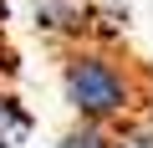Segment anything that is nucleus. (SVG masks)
<instances>
[{"instance_id":"f257e3e1","label":"nucleus","mask_w":153,"mask_h":148,"mask_svg":"<svg viewBox=\"0 0 153 148\" xmlns=\"http://www.w3.org/2000/svg\"><path fill=\"white\" fill-rule=\"evenodd\" d=\"M56 82H61V102L71 107V118H92L107 128L133 118L148 92L143 71L128 61V51L117 41H92V36L61 46Z\"/></svg>"},{"instance_id":"f03ea898","label":"nucleus","mask_w":153,"mask_h":148,"mask_svg":"<svg viewBox=\"0 0 153 148\" xmlns=\"http://www.w3.org/2000/svg\"><path fill=\"white\" fill-rule=\"evenodd\" d=\"M92 16H97V0H31V26L51 46L87 41L92 36Z\"/></svg>"},{"instance_id":"7ed1b4c3","label":"nucleus","mask_w":153,"mask_h":148,"mask_svg":"<svg viewBox=\"0 0 153 148\" xmlns=\"http://www.w3.org/2000/svg\"><path fill=\"white\" fill-rule=\"evenodd\" d=\"M26 133H31V112H26L10 92H0V148L26 143Z\"/></svg>"},{"instance_id":"20e7f679","label":"nucleus","mask_w":153,"mask_h":148,"mask_svg":"<svg viewBox=\"0 0 153 148\" xmlns=\"http://www.w3.org/2000/svg\"><path fill=\"white\" fill-rule=\"evenodd\" d=\"M56 148H112V128L107 123H92V118H76Z\"/></svg>"},{"instance_id":"39448f33","label":"nucleus","mask_w":153,"mask_h":148,"mask_svg":"<svg viewBox=\"0 0 153 148\" xmlns=\"http://www.w3.org/2000/svg\"><path fill=\"white\" fill-rule=\"evenodd\" d=\"M112 148H153V123H148L143 112L112 123Z\"/></svg>"},{"instance_id":"423d86ee","label":"nucleus","mask_w":153,"mask_h":148,"mask_svg":"<svg viewBox=\"0 0 153 148\" xmlns=\"http://www.w3.org/2000/svg\"><path fill=\"white\" fill-rule=\"evenodd\" d=\"M138 112H143V118L153 123V92H143V102H138Z\"/></svg>"}]
</instances>
